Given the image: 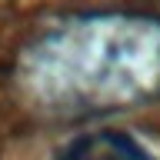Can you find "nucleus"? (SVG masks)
I'll return each mask as SVG.
<instances>
[{
  "label": "nucleus",
  "instance_id": "nucleus-1",
  "mask_svg": "<svg viewBox=\"0 0 160 160\" xmlns=\"http://www.w3.org/2000/svg\"><path fill=\"white\" fill-rule=\"evenodd\" d=\"M57 160H157V157L130 133L100 130V133H83V137L70 140L57 153Z\"/></svg>",
  "mask_w": 160,
  "mask_h": 160
}]
</instances>
